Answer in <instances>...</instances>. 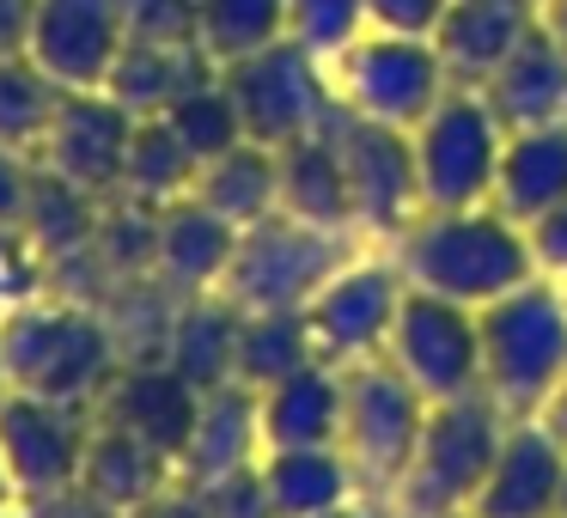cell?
Wrapping results in <instances>:
<instances>
[{
  "mask_svg": "<svg viewBox=\"0 0 567 518\" xmlns=\"http://www.w3.org/2000/svg\"><path fill=\"white\" fill-rule=\"evenodd\" d=\"M25 518H128V512H116V506L99 500L86 481H74V488H62V494H43V500H31Z\"/></svg>",
  "mask_w": 567,
  "mask_h": 518,
  "instance_id": "cell-42",
  "label": "cell"
},
{
  "mask_svg": "<svg viewBox=\"0 0 567 518\" xmlns=\"http://www.w3.org/2000/svg\"><path fill=\"white\" fill-rule=\"evenodd\" d=\"M196 403H202V391L172 366V360H123L116 379L104 384V396H99V421H116V427L141 433V439L159 445L177 464L189 427H196Z\"/></svg>",
  "mask_w": 567,
  "mask_h": 518,
  "instance_id": "cell-18",
  "label": "cell"
},
{
  "mask_svg": "<svg viewBox=\"0 0 567 518\" xmlns=\"http://www.w3.org/2000/svg\"><path fill=\"white\" fill-rule=\"evenodd\" d=\"M415 177H421V208H482L494 201V177H501L506 128L488 111L482 92L452 86L415 128Z\"/></svg>",
  "mask_w": 567,
  "mask_h": 518,
  "instance_id": "cell-7",
  "label": "cell"
},
{
  "mask_svg": "<svg viewBox=\"0 0 567 518\" xmlns=\"http://www.w3.org/2000/svg\"><path fill=\"white\" fill-rule=\"evenodd\" d=\"M354 238L360 232H330V226L293 220L275 208L269 220L238 232L220 293L238 311H306L323 293V281L354 257Z\"/></svg>",
  "mask_w": 567,
  "mask_h": 518,
  "instance_id": "cell-5",
  "label": "cell"
},
{
  "mask_svg": "<svg viewBox=\"0 0 567 518\" xmlns=\"http://www.w3.org/2000/svg\"><path fill=\"white\" fill-rule=\"evenodd\" d=\"M220 74V62H214L202 43H147V38H128L123 62H116L111 74V99L123 104V111L135 116H165L184 92H196L202 80Z\"/></svg>",
  "mask_w": 567,
  "mask_h": 518,
  "instance_id": "cell-24",
  "label": "cell"
},
{
  "mask_svg": "<svg viewBox=\"0 0 567 518\" xmlns=\"http://www.w3.org/2000/svg\"><path fill=\"white\" fill-rule=\"evenodd\" d=\"M7 506H19V494H13V476H7V457H0V512Z\"/></svg>",
  "mask_w": 567,
  "mask_h": 518,
  "instance_id": "cell-48",
  "label": "cell"
},
{
  "mask_svg": "<svg viewBox=\"0 0 567 518\" xmlns=\"http://www.w3.org/2000/svg\"><path fill=\"white\" fill-rule=\"evenodd\" d=\"M196 7H202V0H123L128 38H147V43H196Z\"/></svg>",
  "mask_w": 567,
  "mask_h": 518,
  "instance_id": "cell-37",
  "label": "cell"
},
{
  "mask_svg": "<svg viewBox=\"0 0 567 518\" xmlns=\"http://www.w3.org/2000/svg\"><path fill=\"white\" fill-rule=\"evenodd\" d=\"M403 293H409V281H403V269H396V257H348L342 269L323 281V293L306 305L318 354L336 360V366L384 354Z\"/></svg>",
  "mask_w": 567,
  "mask_h": 518,
  "instance_id": "cell-13",
  "label": "cell"
},
{
  "mask_svg": "<svg viewBox=\"0 0 567 518\" xmlns=\"http://www.w3.org/2000/svg\"><path fill=\"white\" fill-rule=\"evenodd\" d=\"M445 19V0H367V25L391 38H433Z\"/></svg>",
  "mask_w": 567,
  "mask_h": 518,
  "instance_id": "cell-40",
  "label": "cell"
},
{
  "mask_svg": "<svg viewBox=\"0 0 567 518\" xmlns=\"http://www.w3.org/2000/svg\"><path fill=\"white\" fill-rule=\"evenodd\" d=\"M0 391H7V379H0Z\"/></svg>",
  "mask_w": 567,
  "mask_h": 518,
  "instance_id": "cell-52",
  "label": "cell"
},
{
  "mask_svg": "<svg viewBox=\"0 0 567 518\" xmlns=\"http://www.w3.org/2000/svg\"><path fill=\"white\" fill-rule=\"evenodd\" d=\"M543 421H549V433H555V439L567 445V384H561V391L549 396V408H543Z\"/></svg>",
  "mask_w": 567,
  "mask_h": 518,
  "instance_id": "cell-47",
  "label": "cell"
},
{
  "mask_svg": "<svg viewBox=\"0 0 567 518\" xmlns=\"http://www.w3.org/2000/svg\"><path fill=\"white\" fill-rule=\"evenodd\" d=\"M561 518H567V481H561Z\"/></svg>",
  "mask_w": 567,
  "mask_h": 518,
  "instance_id": "cell-50",
  "label": "cell"
},
{
  "mask_svg": "<svg viewBox=\"0 0 567 518\" xmlns=\"http://www.w3.org/2000/svg\"><path fill=\"white\" fill-rule=\"evenodd\" d=\"M189 196L208 201L220 220H233L238 232H245V226L269 220V214L281 208V159H275V147L238 141L233 153H220V159L202 165Z\"/></svg>",
  "mask_w": 567,
  "mask_h": 518,
  "instance_id": "cell-28",
  "label": "cell"
},
{
  "mask_svg": "<svg viewBox=\"0 0 567 518\" xmlns=\"http://www.w3.org/2000/svg\"><path fill=\"white\" fill-rule=\"evenodd\" d=\"M306 360H318L306 311H245L238 318V384L269 391L275 379L299 372Z\"/></svg>",
  "mask_w": 567,
  "mask_h": 518,
  "instance_id": "cell-31",
  "label": "cell"
},
{
  "mask_svg": "<svg viewBox=\"0 0 567 518\" xmlns=\"http://www.w3.org/2000/svg\"><path fill=\"white\" fill-rule=\"evenodd\" d=\"M561 201H567V123L506 135L501 177H494V208L513 226H530L549 208H561Z\"/></svg>",
  "mask_w": 567,
  "mask_h": 518,
  "instance_id": "cell-23",
  "label": "cell"
},
{
  "mask_svg": "<svg viewBox=\"0 0 567 518\" xmlns=\"http://www.w3.org/2000/svg\"><path fill=\"white\" fill-rule=\"evenodd\" d=\"M537 19L543 0H445V19L433 31L445 80L464 92H482L506 68V55L537 31Z\"/></svg>",
  "mask_w": 567,
  "mask_h": 518,
  "instance_id": "cell-17",
  "label": "cell"
},
{
  "mask_svg": "<svg viewBox=\"0 0 567 518\" xmlns=\"http://www.w3.org/2000/svg\"><path fill=\"white\" fill-rule=\"evenodd\" d=\"M323 135H330L336 159H342V172H348L354 232L396 245V238L409 232V220L421 214V177H415V141H409V128L372 123V116L336 104Z\"/></svg>",
  "mask_w": 567,
  "mask_h": 518,
  "instance_id": "cell-9",
  "label": "cell"
},
{
  "mask_svg": "<svg viewBox=\"0 0 567 518\" xmlns=\"http://www.w3.org/2000/svg\"><path fill=\"white\" fill-rule=\"evenodd\" d=\"M323 518H403L391 500H379V494H354L348 506H336V512H323Z\"/></svg>",
  "mask_w": 567,
  "mask_h": 518,
  "instance_id": "cell-45",
  "label": "cell"
},
{
  "mask_svg": "<svg viewBox=\"0 0 567 518\" xmlns=\"http://www.w3.org/2000/svg\"><path fill=\"white\" fill-rule=\"evenodd\" d=\"M196 172H202L196 153L172 135V123H165V116H141L116 196L141 201V208H172V201H184L189 189H196Z\"/></svg>",
  "mask_w": 567,
  "mask_h": 518,
  "instance_id": "cell-30",
  "label": "cell"
},
{
  "mask_svg": "<svg viewBox=\"0 0 567 518\" xmlns=\"http://www.w3.org/2000/svg\"><path fill=\"white\" fill-rule=\"evenodd\" d=\"M220 86H226V99H233L238 123H245V141L275 147V153L306 141V135H318V128L330 123V111L342 104L330 62L311 55L299 38H275L269 50L226 62Z\"/></svg>",
  "mask_w": 567,
  "mask_h": 518,
  "instance_id": "cell-6",
  "label": "cell"
},
{
  "mask_svg": "<svg viewBox=\"0 0 567 518\" xmlns=\"http://www.w3.org/2000/svg\"><path fill=\"white\" fill-rule=\"evenodd\" d=\"M238 318L245 311L226 293H189L172 318V335H165L159 360H172L196 391H214V384L238 379Z\"/></svg>",
  "mask_w": 567,
  "mask_h": 518,
  "instance_id": "cell-26",
  "label": "cell"
},
{
  "mask_svg": "<svg viewBox=\"0 0 567 518\" xmlns=\"http://www.w3.org/2000/svg\"><path fill=\"white\" fill-rule=\"evenodd\" d=\"M561 481H567V445L549 433V421L543 415L513 421L470 518H561Z\"/></svg>",
  "mask_w": 567,
  "mask_h": 518,
  "instance_id": "cell-16",
  "label": "cell"
},
{
  "mask_svg": "<svg viewBox=\"0 0 567 518\" xmlns=\"http://www.w3.org/2000/svg\"><path fill=\"white\" fill-rule=\"evenodd\" d=\"M165 123H172V135L196 153V165L220 159V153H233L238 141H245V123H238V111H233V99H226L220 74L202 80L196 92H184V99L165 111Z\"/></svg>",
  "mask_w": 567,
  "mask_h": 518,
  "instance_id": "cell-34",
  "label": "cell"
},
{
  "mask_svg": "<svg viewBox=\"0 0 567 518\" xmlns=\"http://www.w3.org/2000/svg\"><path fill=\"white\" fill-rule=\"evenodd\" d=\"M238 250V226L220 220L208 201L184 196L172 208H159V232H153V274L172 293H220L226 262Z\"/></svg>",
  "mask_w": 567,
  "mask_h": 518,
  "instance_id": "cell-21",
  "label": "cell"
},
{
  "mask_svg": "<svg viewBox=\"0 0 567 518\" xmlns=\"http://www.w3.org/2000/svg\"><path fill=\"white\" fill-rule=\"evenodd\" d=\"M275 38H287V0H202L196 7V43L220 68L269 50Z\"/></svg>",
  "mask_w": 567,
  "mask_h": 518,
  "instance_id": "cell-33",
  "label": "cell"
},
{
  "mask_svg": "<svg viewBox=\"0 0 567 518\" xmlns=\"http://www.w3.org/2000/svg\"><path fill=\"white\" fill-rule=\"evenodd\" d=\"M348 372V415H342V452L354 464L360 488L391 500L396 481H403L409 457L421 445V427H427V396L403 379L384 354L354 360Z\"/></svg>",
  "mask_w": 567,
  "mask_h": 518,
  "instance_id": "cell-8",
  "label": "cell"
},
{
  "mask_svg": "<svg viewBox=\"0 0 567 518\" xmlns=\"http://www.w3.org/2000/svg\"><path fill=\"white\" fill-rule=\"evenodd\" d=\"M135 111L111 99V92H62V111H55L50 135L38 147V165L55 172L62 184L86 189V196L111 201L123 189V165L135 147Z\"/></svg>",
  "mask_w": 567,
  "mask_h": 518,
  "instance_id": "cell-15",
  "label": "cell"
},
{
  "mask_svg": "<svg viewBox=\"0 0 567 518\" xmlns=\"http://www.w3.org/2000/svg\"><path fill=\"white\" fill-rule=\"evenodd\" d=\"M262 488H269L281 518H323L336 506H348L360 488L354 464L342 445H306V452H262Z\"/></svg>",
  "mask_w": 567,
  "mask_h": 518,
  "instance_id": "cell-25",
  "label": "cell"
},
{
  "mask_svg": "<svg viewBox=\"0 0 567 518\" xmlns=\"http://www.w3.org/2000/svg\"><path fill=\"white\" fill-rule=\"evenodd\" d=\"M0 518H25V506H7V512H0Z\"/></svg>",
  "mask_w": 567,
  "mask_h": 518,
  "instance_id": "cell-49",
  "label": "cell"
},
{
  "mask_svg": "<svg viewBox=\"0 0 567 518\" xmlns=\"http://www.w3.org/2000/svg\"><path fill=\"white\" fill-rule=\"evenodd\" d=\"M92 427H99V408L92 403L0 391V457H7V476H13L19 506L74 488L80 469H86Z\"/></svg>",
  "mask_w": 567,
  "mask_h": 518,
  "instance_id": "cell-12",
  "label": "cell"
},
{
  "mask_svg": "<svg viewBox=\"0 0 567 518\" xmlns=\"http://www.w3.org/2000/svg\"><path fill=\"white\" fill-rule=\"evenodd\" d=\"M50 293V262L25 232H0V311L25 305V299Z\"/></svg>",
  "mask_w": 567,
  "mask_h": 518,
  "instance_id": "cell-36",
  "label": "cell"
},
{
  "mask_svg": "<svg viewBox=\"0 0 567 518\" xmlns=\"http://www.w3.org/2000/svg\"><path fill=\"white\" fill-rule=\"evenodd\" d=\"M38 153H13L0 147V232H25L31 220V201H38Z\"/></svg>",
  "mask_w": 567,
  "mask_h": 518,
  "instance_id": "cell-38",
  "label": "cell"
},
{
  "mask_svg": "<svg viewBox=\"0 0 567 518\" xmlns=\"http://www.w3.org/2000/svg\"><path fill=\"white\" fill-rule=\"evenodd\" d=\"M262 408V452H306V445H342L348 415V372L336 360H306L299 372L257 391Z\"/></svg>",
  "mask_w": 567,
  "mask_h": 518,
  "instance_id": "cell-20",
  "label": "cell"
},
{
  "mask_svg": "<svg viewBox=\"0 0 567 518\" xmlns=\"http://www.w3.org/2000/svg\"><path fill=\"white\" fill-rule=\"evenodd\" d=\"M62 111V86L31 55H0V147L38 153Z\"/></svg>",
  "mask_w": 567,
  "mask_h": 518,
  "instance_id": "cell-32",
  "label": "cell"
},
{
  "mask_svg": "<svg viewBox=\"0 0 567 518\" xmlns=\"http://www.w3.org/2000/svg\"><path fill=\"white\" fill-rule=\"evenodd\" d=\"M367 31V0H287V38H299L323 62H336Z\"/></svg>",
  "mask_w": 567,
  "mask_h": 518,
  "instance_id": "cell-35",
  "label": "cell"
},
{
  "mask_svg": "<svg viewBox=\"0 0 567 518\" xmlns=\"http://www.w3.org/2000/svg\"><path fill=\"white\" fill-rule=\"evenodd\" d=\"M202 494H208L214 518H281L269 500V488H262V469H238V476L214 481V488H202Z\"/></svg>",
  "mask_w": 567,
  "mask_h": 518,
  "instance_id": "cell-39",
  "label": "cell"
},
{
  "mask_svg": "<svg viewBox=\"0 0 567 518\" xmlns=\"http://www.w3.org/2000/svg\"><path fill=\"white\" fill-rule=\"evenodd\" d=\"M482 318V391L513 421L549 408L567 384V287L549 274H530L525 287L501 293Z\"/></svg>",
  "mask_w": 567,
  "mask_h": 518,
  "instance_id": "cell-3",
  "label": "cell"
},
{
  "mask_svg": "<svg viewBox=\"0 0 567 518\" xmlns=\"http://www.w3.org/2000/svg\"><path fill=\"white\" fill-rule=\"evenodd\" d=\"M31 25H38V0H0V55H25Z\"/></svg>",
  "mask_w": 567,
  "mask_h": 518,
  "instance_id": "cell-44",
  "label": "cell"
},
{
  "mask_svg": "<svg viewBox=\"0 0 567 518\" xmlns=\"http://www.w3.org/2000/svg\"><path fill=\"white\" fill-rule=\"evenodd\" d=\"M506 415L488 391L452 396V403L427 408V427H421V445L409 457L403 481H396L391 506L403 518H445V512H470L488 481L494 457L506 445Z\"/></svg>",
  "mask_w": 567,
  "mask_h": 518,
  "instance_id": "cell-4",
  "label": "cell"
},
{
  "mask_svg": "<svg viewBox=\"0 0 567 518\" xmlns=\"http://www.w3.org/2000/svg\"><path fill=\"white\" fill-rule=\"evenodd\" d=\"M262 464V408L257 391L238 379L202 391L196 403V427L184 439V457H177V476L189 488H214V481L238 476V469H257Z\"/></svg>",
  "mask_w": 567,
  "mask_h": 518,
  "instance_id": "cell-19",
  "label": "cell"
},
{
  "mask_svg": "<svg viewBox=\"0 0 567 518\" xmlns=\"http://www.w3.org/2000/svg\"><path fill=\"white\" fill-rule=\"evenodd\" d=\"M384 360L427 403H452V396L482 391V318H476V305H457V299L409 287L403 305H396Z\"/></svg>",
  "mask_w": 567,
  "mask_h": 518,
  "instance_id": "cell-11",
  "label": "cell"
},
{
  "mask_svg": "<svg viewBox=\"0 0 567 518\" xmlns=\"http://www.w3.org/2000/svg\"><path fill=\"white\" fill-rule=\"evenodd\" d=\"M391 257L409 287L476 311L537 274L525 226H513L494 201H482V208H421Z\"/></svg>",
  "mask_w": 567,
  "mask_h": 518,
  "instance_id": "cell-1",
  "label": "cell"
},
{
  "mask_svg": "<svg viewBox=\"0 0 567 518\" xmlns=\"http://www.w3.org/2000/svg\"><path fill=\"white\" fill-rule=\"evenodd\" d=\"M330 74L348 111L391 128H415L452 92L433 38H391V31H367L360 43H348L330 62Z\"/></svg>",
  "mask_w": 567,
  "mask_h": 518,
  "instance_id": "cell-10",
  "label": "cell"
},
{
  "mask_svg": "<svg viewBox=\"0 0 567 518\" xmlns=\"http://www.w3.org/2000/svg\"><path fill=\"white\" fill-rule=\"evenodd\" d=\"M80 481H86L99 500H111L116 512H135L141 500H153L159 488H172L177 464L159 452V445L141 439V433L116 427V421H99V427H92V445H86Z\"/></svg>",
  "mask_w": 567,
  "mask_h": 518,
  "instance_id": "cell-27",
  "label": "cell"
},
{
  "mask_svg": "<svg viewBox=\"0 0 567 518\" xmlns=\"http://www.w3.org/2000/svg\"><path fill=\"white\" fill-rule=\"evenodd\" d=\"M128 50L123 0H38L31 25V62L62 92H104Z\"/></svg>",
  "mask_w": 567,
  "mask_h": 518,
  "instance_id": "cell-14",
  "label": "cell"
},
{
  "mask_svg": "<svg viewBox=\"0 0 567 518\" xmlns=\"http://www.w3.org/2000/svg\"><path fill=\"white\" fill-rule=\"evenodd\" d=\"M482 99H488L494 116H501L506 135L567 123V55H561V43L543 31V19H537V31L506 55L501 74L482 86Z\"/></svg>",
  "mask_w": 567,
  "mask_h": 518,
  "instance_id": "cell-22",
  "label": "cell"
},
{
  "mask_svg": "<svg viewBox=\"0 0 567 518\" xmlns=\"http://www.w3.org/2000/svg\"><path fill=\"white\" fill-rule=\"evenodd\" d=\"M525 238H530V257H537V274H549V281L567 287V201L549 208L543 220H530Z\"/></svg>",
  "mask_w": 567,
  "mask_h": 518,
  "instance_id": "cell-41",
  "label": "cell"
},
{
  "mask_svg": "<svg viewBox=\"0 0 567 518\" xmlns=\"http://www.w3.org/2000/svg\"><path fill=\"white\" fill-rule=\"evenodd\" d=\"M543 31H549V38L561 43V55H567V0H543Z\"/></svg>",
  "mask_w": 567,
  "mask_h": 518,
  "instance_id": "cell-46",
  "label": "cell"
},
{
  "mask_svg": "<svg viewBox=\"0 0 567 518\" xmlns=\"http://www.w3.org/2000/svg\"><path fill=\"white\" fill-rule=\"evenodd\" d=\"M445 518H470V512H445Z\"/></svg>",
  "mask_w": 567,
  "mask_h": 518,
  "instance_id": "cell-51",
  "label": "cell"
},
{
  "mask_svg": "<svg viewBox=\"0 0 567 518\" xmlns=\"http://www.w3.org/2000/svg\"><path fill=\"white\" fill-rule=\"evenodd\" d=\"M281 159V214L311 226H330V232H354V201H348V172L336 159L330 135H306L293 147L275 153Z\"/></svg>",
  "mask_w": 567,
  "mask_h": 518,
  "instance_id": "cell-29",
  "label": "cell"
},
{
  "mask_svg": "<svg viewBox=\"0 0 567 518\" xmlns=\"http://www.w3.org/2000/svg\"><path fill=\"white\" fill-rule=\"evenodd\" d=\"M128 518H214V512H208V494H202V488H189V481L177 476L172 488H159L153 500H141Z\"/></svg>",
  "mask_w": 567,
  "mask_h": 518,
  "instance_id": "cell-43",
  "label": "cell"
},
{
  "mask_svg": "<svg viewBox=\"0 0 567 518\" xmlns=\"http://www.w3.org/2000/svg\"><path fill=\"white\" fill-rule=\"evenodd\" d=\"M116 366H123V348H116L99 305L38 293L25 305L0 311V379H7V391L99 408Z\"/></svg>",
  "mask_w": 567,
  "mask_h": 518,
  "instance_id": "cell-2",
  "label": "cell"
}]
</instances>
